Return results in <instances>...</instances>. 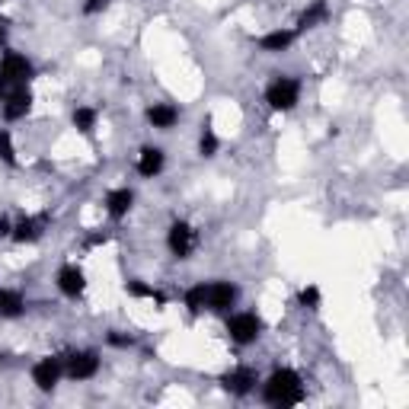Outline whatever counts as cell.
Instances as JSON below:
<instances>
[{"label": "cell", "mask_w": 409, "mask_h": 409, "mask_svg": "<svg viewBox=\"0 0 409 409\" xmlns=\"http://www.w3.org/2000/svg\"><path fill=\"white\" fill-rule=\"evenodd\" d=\"M132 189H115V192H109V199H106V205H109V215L112 218H125L128 208H132Z\"/></svg>", "instance_id": "obj_13"}, {"label": "cell", "mask_w": 409, "mask_h": 409, "mask_svg": "<svg viewBox=\"0 0 409 409\" xmlns=\"http://www.w3.org/2000/svg\"><path fill=\"white\" fill-rule=\"evenodd\" d=\"M23 313V298L16 291L0 288V317H20Z\"/></svg>", "instance_id": "obj_16"}, {"label": "cell", "mask_w": 409, "mask_h": 409, "mask_svg": "<svg viewBox=\"0 0 409 409\" xmlns=\"http://www.w3.org/2000/svg\"><path fill=\"white\" fill-rule=\"evenodd\" d=\"M128 294H134V298H151V301H157V304H163V294L153 291V288H147V284H141V282L128 284Z\"/></svg>", "instance_id": "obj_20"}, {"label": "cell", "mask_w": 409, "mask_h": 409, "mask_svg": "<svg viewBox=\"0 0 409 409\" xmlns=\"http://www.w3.org/2000/svg\"><path fill=\"white\" fill-rule=\"evenodd\" d=\"M42 224H45V218H39V221H32V218H29V221H20V227H16V240L20 243H29V240H39V237H42Z\"/></svg>", "instance_id": "obj_17"}, {"label": "cell", "mask_w": 409, "mask_h": 409, "mask_svg": "<svg viewBox=\"0 0 409 409\" xmlns=\"http://www.w3.org/2000/svg\"><path fill=\"white\" fill-rule=\"evenodd\" d=\"M0 77H4L7 84H26L29 77H32V64L23 55H7L4 64H0Z\"/></svg>", "instance_id": "obj_5"}, {"label": "cell", "mask_w": 409, "mask_h": 409, "mask_svg": "<svg viewBox=\"0 0 409 409\" xmlns=\"http://www.w3.org/2000/svg\"><path fill=\"white\" fill-rule=\"evenodd\" d=\"M259 329H263V323H259L256 313H237V317L227 323V333L237 346H250V342H256Z\"/></svg>", "instance_id": "obj_3"}, {"label": "cell", "mask_w": 409, "mask_h": 409, "mask_svg": "<svg viewBox=\"0 0 409 409\" xmlns=\"http://www.w3.org/2000/svg\"><path fill=\"white\" fill-rule=\"evenodd\" d=\"M160 170H163V153L157 151V147H144L138 157V173L141 176H157Z\"/></svg>", "instance_id": "obj_12"}, {"label": "cell", "mask_w": 409, "mask_h": 409, "mask_svg": "<svg viewBox=\"0 0 409 409\" xmlns=\"http://www.w3.org/2000/svg\"><path fill=\"white\" fill-rule=\"evenodd\" d=\"M4 87H7V80H4V77H0V96H4Z\"/></svg>", "instance_id": "obj_29"}, {"label": "cell", "mask_w": 409, "mask_h": 409, "mask_svg": "<svg viewBox=\"0 0 409 409\" xmlns=\"http://www.w3.org/2000/svg\"><path fill=\"white\" fill-rule=\"evenodd\" d=\"M298 93H301L298 80H291V77H278L275 84L265 90V99H269L272 109L288 112V109H294V103H298Z\"/></svg>", "instance_id": "obj_2"}, {"label": "cell", "mask_w": 409, "mask_h": 409, "mask_svg": "<svg viewBox=\"0 0 409 409\" xmlns=\"http://www.w3.org/2000/svg\"><path fill=\"white\" fill-rule=\"evenodd\" d=\"M10 234V221L7 218H0V237H7Z\"/></svg>", "instance_id": "obj_27"}, {"label": "cell", "mask_w": 409, "mask_h": 409, "mask_svg": "<svg viewBox=\"0 0 409 409\" xmlns=\"http://www.w3.org/2000/svg\"><path fill=\"white\" fill-rule=\"evenodd\" d=\"M74 125L80 128V132H93V125H96V112H93V109H77L74 112Z\"/></svg>", "instance_id": "obj_19"}, {"label": "cell", "mask_w": 409, "mask_h": 409, "mask_svg": "<svg viewBox=\"0 0 409 409\" xmlns=\"http://www.w3.org/2000/svg\"><path fill=\"white\" fill-rule=\"evenodd\" d=\"M291 42H294V32H288V29H278V32H269L259 39V45H263L265 51H284Z\"/></svg>", "instance_id": "obj_15"}, {"label": "cell", "mask_w": 409, "mask_h": 409, "mask_svg": "<svg viewBox=\"0 0 409 409\" xmlns=\"http://www.w3.org/2000/svg\"><path fill=\"white\" fill-rule=\"evenodd\" d=\"M61 377V361L58 358H42L39 365L32 367V381L39 384V390H51Z\"/></svg>", "instance_id": "obj_8"}, {"label": "cell", "mask_w": 409, "mask_h": 409, "mask_svg": "<svg viewBox=\"0 0 409 409\" xmlns=\"http://www.w3.org/2000/svg\"><path fill=\"white\" fill-rule=\"evenodd\" d=\"M253 384H256V371H250V367H240V371H234V375L224 377V387H227L230 394H237V396L250 394Z\"/></svg>", "instance_id": "obj_11"}, {"label": "cell", "mask_w": 409, "mask_h": 409, "mask_svg": "<svg viewBox=\"0 0 409 409\" xmlns=\"http://www.w3.org/2000/svg\"><path fill=\"white\" fill-rule=\"evenodd\" d=\"M199 151H201V157H215V151H218V138H215V132H211V128H205V132H201Z\"/></svg>", "instance_id": "obj_21"}, {"label": "cell", "mask_w": 409, "mask_h": 409, "mask_svg": "<svg viewBox=\"0 0 409 409\" xmlns=\"http://www.w3.org/2000/svg\"><path fill=\"white\" fill-rule=\"evenodd\" d=\"M96 371H99V355H96V352L70 355V361H68V375L74 377V381H87V377H93Z\"/></svg>", "instance_id": "obj_7"}, {"label": "cell", "mask_w": 409, "mask_h": 409, "mask_svg": "<svg viewBox=\"0 0 409 409\" xmlns=\"http://www.w3.org/2000/svg\"><path fill=\"white\" fill-rule=\"evenodd\" d=\"M170 250H173V256H180V259H186L189 253L195 250V230L189 227V224H173L170 227Z\"/></svg>", "instance_id": "obj_6"}, {"label": "cell", "mask_w": 409, "mask_h": 409, "mask_svg": "<svg viewBox=\"0 0 409 409\" xmlns=\"http://www.w3.org/2000/svg\"><path fill=\"white\" fill-rule=\"evenodd\" d=\"M29 106H32V96H29V90H13L7 96V103H4V115L10 118V122H16V118H23L29 112Z\"/></svg>", "instance_id": "obj_10"}, {"label": "cell", "mask_w": 409, "mask_h": 409, "mask_svg": "<svg viewBox=\"0 0 409 409\" xmlns=\"http://www.w3.org/2000/svg\"><path fill=\"white\" fill-rule=\"evenodd\" d=\"M0 157L7 160V163H16V153H13V144H10L7 132H0Z\"/></svg>", "instance_id": "obj_23"}, {"label": "cell", "mask_w": 409, "mask_h": 409, "mask_svg": "<svg viewBox=\"0 0 409 409\" xmlns=\"http://www.w3.org/2000/svg\"><path fill=\"white\" fill-rule=\"evenodd\" d=\"M186 304H189V310H205V284H195L192 291L186 294Z\"/></svg>", "instance_id": "obj_22"}, {"label": "cell", "mask_w": 409, "mask_h": 409, "mask_svg": "<svg viewBox=\"0 0 409 409\" xmlns=\"http://www.w3.org/2000/svg\"><path fill=\"white\" fill-rule=\"evenodd\" d=\"M323 16H326V4H323V0H317L310 10H304V16H301V29H310L313 23H320Z\"/></svg>", "instance_id": "obj_18"}, {"label": "cell", "mask_w": 409, "mask_h": 409, "mask_svg": "<svg viewBox=\"0 0 409 409\" xmlns=\"http://www.w3.org/2000/svg\"><path fill=\"white\" fill-rule=\"evenodd\" d=\"M106 4H109V0H87V13H99V10H103L106 7Z\"/></svg>", "instance_id": "obj_25"}, {"label": "cell", "mask_w": 409, "mask_h": 409, "mask_svg": "<svg viewBox=\"0 0 409 409\" xmlns=\"http://www.w3.org/2000/svg\"><path fill=\"white\" fill-rule=\"evenodd\" d=\"M147 118H151L153 128H173L176 118H180V112H176L173 106L160 103V106H151V109H147Z\"/></svg>", "instance_id": "obj_14"}, {"label": "cell", "mask_w": 409, "mask_h": 409, "mask_svg": "<svg viewBox=\"0 0 409 409\" xmlns=\"http://www.w3.org/2000/svg\"><path fill=\"white\" fill-rule=\"evenodd\" d=\"M234 301H237V288H234V284H227V282L205 284V307H208V310H227Z\"/></svg>", "instance_id": "obj_4"}, {"label": "cell", "mask_w": 409, "mask_h": 409, "mask_svg": "<svg viewBox=\"0 0 409 409\" xmlns=\"http://www.w3.org/2000/svg\"><path fill=\"white\" fill-rule=\"evenodd\" d=\"M58 288H61V291L68 294V298H77V294H84V288H87L84 272L77 269V265H64L61 275H58Z\"/></svg>", "instance_id": "obj_9"}, {"label": "cell", "mask_w": 409, "mask_h": 409, "mask_svg": "<svg viewBox=\"0 0 409 409\" xmlns=\"http://www.w3.org/2000/svg\"><path fill=\"white\" fill-rule=\"evenodd\" d=\"M301 396H304L301 377L294 371H288V367L275 371L269 377V384H265V403H272V406H291V403H301Z\"/></svg>", "instance_id": "obj_1"}, {"label": "cell", "mask_w": 409, "mask_h": 409, "mask_svg": "<svg viewBox=\"0 0 409 409\" xmlns=\"http://www.w3.org/2000/svg\"><path fill=\"white\" fill-rule=\"evenodd\" d=\"M301 304H304V307H310V310H317V304H320V291H317V288H313V284H310V288H304V291H301Z\"/></svg>", "instance_id": "obj_24"}, {"label": "cell", "mask_w": 409, "mask_h": 409, "mask_svg": "<svg viewBox=\"0 0 409 409\" xmlns=\"http://www.w3.org/2000/svg\"><path fill=\"white\" fill-rule=\"evenodd\" d=\"M4 39H7V20L0 16V42H4Z\"/></svg>", "instance_id": "obj_28"}, {"label": "cell", "mask_w": 409, "mask_h": 409, "mask_svg": "<svg viewBox=\"0 0 409 409\" xmlns=\"http://www.w3.org/2000/svg\"><path fill=\"white\" fill-rule=\"evenodd\" d=\"M109 342H112V346H132V336H118V333H112V336H109Z\"/></svg>", "instance_id": "obj_26"}]
</instances>
